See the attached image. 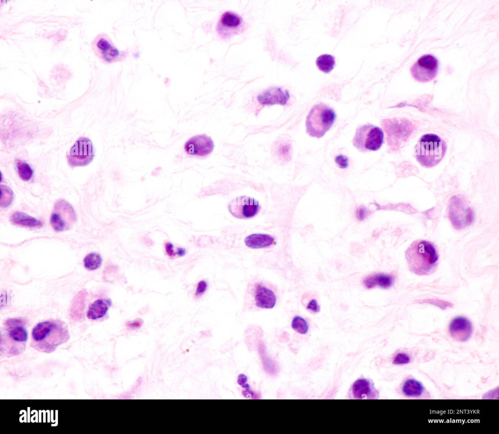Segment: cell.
<instances>
[{"label": "cell", "instance_id": "9a60e30c", "mask_svg": "<svg viewBox=\"0 0 499 434\" xmlns=\"http://www.w3.org/2000/svg\"><path fill=\"white\" fill-rule=\"evenodd\" d=\"M349 393L352 399H375L379 396L372 381L364 378L358 379L353 383Z\"/></svg>", "mask_w": 499, "mask_h": 434}, {"label": "cell", "instance_id": "52a82bcc", "mask_svg": "<svg viewBox=\"0 0 499 434\" xmlns=\"http://www.w3.org/2000/svg\"><path fill=\"white\" fill-rule=\"evenodd\" d=\"M384 134L379 127L371 124L359 126L356 130L352 144L361 153L378 150L384 143Z\"/></svg>", "mask_w": 499, "mask_h": 434}, {"label": "cell", "instance_id": "30bf717a", "mask_svg": "<svg viewBox=\"0 0 499 434\" xmlns=\"http://www.w3.org/2000/svg\"><path fill=\"white\" fill-rule=\"evenodd\" d=\"M95 46L101 60L107 64L126 59L129 54L128 50H120L105 34L98 36L95 40Z\"/></svg>", "mask_w": 499, "mask_h": 434}, {"label": "cell", "instance_id": "6da1fadb", "mask_svg": "<svg viewBox=\"0 0 499 434\" xmlns=\"http://www.w3.org/2000/svg\"><path fill=\"white\" fill-rule=\"evenodd\" d=\"M67 324L58 318L37 323L31 332V346L38 351L50 354L70 338Z\"/></svg>", "mask_w": 499, "mask_h": 434}, {"label": "cell", "instance_id": "603a6c76", "mask_svg": "<svg viewBox=\"0 0 499 434\" xmlns=\"http://www.w3.org/2000/svg\"><path fill=\"white\" fill-rule=\"evenodd\" d=\"M87 292L82 290L78 292L72 300L71 307V316L76 320L82 319L84 316L85 297Z\"/></svg>", "mask_w": 499, "mask_h": 434}, {"label": "cell", "instance_id": "4dcf8cb0", "mask_svg": "<svg viewBox=\"0 0 499 434\" xmlns=\"http://www.w3.org/2000/svg\"><path fill=\"white\" fill-rule=\"evenodd\" d=\"M291 327L300 334L305 335L308 330V325L307 321L300 316H295L291 322Z\"/></svg>", "mask_w": 499, "mask_h": 434}, {"label": "cell", "instance_id": "ffe728a7", "mask_svg": "<svg viewBox=\"0 0 499 434\" xmlns=\"http://www.w3.org/2000/svg\"><path fill=\"white\" fill-rule=\"evenodd\" d=\"M112 302L110 299L100 298L92 302L86 313L88 319L96 320L104 316L107 313Z\"/></svg>", "mask_w": 499, "mask_h": 434}, {"label": "cell", "instance_id": "5b68a950", "mask_svg": "<svg viewBox=\"0 0 499 434\" xmlns=\"http://www.w3.org/2000/svg\"><path fill=\"white\" fill-rule=\"evenodd\" d=\"M336 118L333 109L320 103L314 105L306 119V132L310 137L321 138L331 128Z\"/></svg>", "mask_w": 499, "mask_h": 434}, {"label": "cell", "instance_id": "8fae6325", "mask_svg": "<svg viewBox=\"0 0 499 434\" xmlns=\"http://www.w3.org/2000/svg\"><path fill=\"white\" fill-rule=\"evenodd\" d=\"M439 68L438 59L431 54L421 57L411 67L412 77L417 81L425 82L433 79Z\"/></svg>", "mask_w": 499, "mask_h": 434}, {"label": "cell", "instance_id": "836d02e7", "mask_svg": "<svg viewBox=\"0 0 499 434\" xmlns=\"http://www.w3.org/2000/svg\"><path fill=\"white\" fill-rule=\"evenodd\" d=\"M335 161L341 169H345L348 166V158L342 155L336 156L335 158Z\"/></svg>", "mask_w": 499, "mask_h": 434}, {"label": "cell", "instance_id": "e0dca14e", "mask_svg": "<svg viewBox=\"0 0 499 434\" xmlns=\"http://www.w3.org/2000/svg\"><path fill=\"white\" fill-rule=\"evenodd\" d=\"M471 322L467 318L458 316L454 318L449 326V332L451 337L458 341L468 340L472 334Z\"/></svg>", "mask_w": 499, "mask_h": 434}, {"label": "cell", "instance_id": "ac0fdd59", "mask_svg": "<svg viewBox=\"0 0 499 434\" xmlns=\"http://www.w3.org/2000/svg\"><path fill=\"white\" fill-rule=\"evenodd\" d=\"M255 305L261 308L272 309L276 303V296L270 289L260 283L256 284L254 291Z\"/></svg>", "mask_w": 499, "mask_h": 434}, {"label": "cell", "instance_id": "d4e9b609", "mask_svg": "<svg viewBox=\"0 0 499 434\" xmlns=\"http://www.w3.org/2000/svg\"><path fill=\"white\" fill-rule=\"evenodd\" d=\"M424 391L422 384L419 381L410 378L407 379L402 387V392L408 397H418L421 395Z\"/></svg>", "mask_w": 499, "mask_h": 434}, {"label": "cell", "instance_id": "1f68e13d", "mask_svg": "<svg viewBox=\"0 0 499 434\" xmlns=\"http://www.w3.org/2000/svg\"><path fill=\"white\" fill-rule=\"evenodd\" d=\"M409 356L404 353H399L394 357L393 364L395 365H403L410 362Z\"/></svg>", "mask_w": 499, "mask_h": 434}, {"label": "cell", "instance_id": "9c48e42d", "mask_svg": "<svg viewBox=\"0 0 499 434\" xmlns=\"http://www.w3.org/2000/svg\"><path fill=\"white\" fill-rule=\"evenodd\" d=\"M95 157L91 140L86 137L78 138L67 153L66 159L71 168L85 166L89 164Z\"/></svg>", "mask_w": 499, "mask_h": 434}, {"label": "cell", "instance_id": "d6a6232c", "mask_svg": "<svg viewBox=\"0 0 499 434\" xmlns=\"http://www.w3.org/2000/svg\"><path fill=\"white\" fill-rule=\"evenodd\" d=\"M355 214L359 221H363L368 216L369 211L365 206H361L356 209Z\"/></svg>", "mask_w": 499, "mask_h": 434}, {"label": "cell", "instance_id": "d590c367", "mask_svg": "<svg viewBox=\"0 0 499 434\" xmlns=\"http://www.w3.org/2000/svg\"><path fill=\"white\" fill-rule=\"evenodd\" d=\"M247 381L248 377L245 375L240 374L238 375L237 381V383L242 388L246 389L250 388L249 384L247 383Z\"/></svg>", "mask_w": 499, "mask_h": 434}, {"label": "cell", "instance_id": "277c9868", "mask_svg": "<svg viewBox=\"0 0 499 434\" xmlns=\"http://www.w3.org/2000/svg\"><path fill=\"white\" fill-rule=\"evenodd\" d=\"M447 150L445 141L434 134L423 135L418 141L414 149L417 161L428 168L438 164L445 156Z\"/></svg>", "mask_w": 499, "mask_h": 434}, {"label": "cell", "instance_id": "ba28073f", "mask_svg": "<svg viewBox=\"0 0 499 434\" xmlns=\"http://www.w3.org/2000/svg\"><path fill=\"white\" fill-rule=\"evenodd\" d=\"M50 224L53 230L60 232L71 229L77 221L72 205L64 199H59L55 203L50 216Z\"/></svg>", "mask_w": 499, "mask_h": 434}, {"label": "cell", "instance_id": "8d00e7d4", "mask_svg": "<svg viewBox=\"0 0 499 434\" xmlns=\"http://www.w3.org/2000/svg\"><path fill=\"white\" fill-rule=\"evenodd\" d=\"M307 309L314 313H318L320 310V306L315 299H312L309 301L307 306Z\"/></svg>", "mask_w": 499, "mask_h": 434}, {"label": "cell", "instance_id": "7a4b0ae2", "mask_svg": "<svg viewBox=\"0 0 499 434\" xmlns=\"http://www.w3.org/2000/svg\"><path fill=\"white\" fill-rule=\"evenodd\" d=\"M409 271L417 275L427 276L435 271L439 255L434 245L430 241L417 239L405 251Z\"/></svg>", "mask_w": 499, "mask_h": 434}, {"label": "cell", "instance_id": "d6986e66", "mask_svg": "<svg viewBox=\"0 0 499 434\" xmlns=\"http://www.w3.org/2000/svg\"><path fill=\"white\" fill-rule=\"evenodd\" d=\"M394 280V276L392 275L378 273L365 277L363 282L367 289H371L377 286L387 289L393 285Z\"/></svg>", "mask_w": 499, "mask_h": 434}, {"label": "cell", "instance_id": "7402d4cb", "mask_svg": "<svg viewBox=\"0 0 499 434\" xmlns=\"http://www.w3.org/2000/svg\"><path fill=\"white\" fill-rule=\"evenodd\" d=\"M274 242L271 236L264 234H253L245 238L246 245L252 249H259L271 246Z\"/></svg>", "mask_w": 499, "mask_h": 434}, {"label": "cell", "instance_id": "484cf974", "mask_svg": "<svg viewBox=\"0 0 499 434\" xmlns=\"http://www.w3.org/2000/svg\"><path fill=\"white\" fill-rule=\"evenodd\" d=\"M259 352L264 370L270 375H275L278 370L277 365L275 361L269 358L266 355L265 346L263 344H259Z\"/></svg>", "mask_w": 499, "mask_h": 434}, {"label": "cell", "instance_id": "83f0119b", "mask_svg": "<svg viewBox=\"0 0 499 434\" xmlns=\"http://www.w3.org/2000/svg\"><path fill=\"white\" fill-rule=\"evenodd\" d=\"M102 257L96 253H91L87 255L83 259L84 267L89 271L98 269L102 264Z\"/></svg>", "mask_w": 499, "mask_h": 434}, {"label": "cell", "instance_id": "4fadbf2b", "mask_svg": "<svg viewBox=\"0 0 499 434\" xmlns=\"http://www.w3.org/2000/svg\"><path fill=\"white\" fill-rule=\"evenodd\" d=\"M244 21L238 14L230 11L223 13L218 21L216 30L220 38L227 39L243 28Z\"/></svg>", "mask_w": 499, "mask_h": 434}, {"label": "cell", "instance_id": "ab89813d", "mask_svg": "<svg viewBox=\"0 0 499 434\" xmlns=\"http://www.w3.org/2000/svg\"><path fill=\"white\" fill-rule=\"evenodd\" d=\"M173 247L174 246L171 242H167L165 244L166 252L169 256H174L176 255V252H174Z\"/></svg>", "mask_w": 499, "mask_h": 434}, {"label": "cell", "instance_id": "44dd1931", "mask_svg": "<svg viewBox=\"0 0 499 434\" xmlns=\"http://www.w3.org/2000/svg\"><path fill=\"white\" fill-rule=\"evenodd\" d=\"M10 221L13 224L29 228H38L43 226L40 220L20 211L14 212L10 217Z\"/></svg>", "mask_w": 499, "mask_h": 434}, {"label": "cell", "instance_id": "5bb4252c", "mask_svg": "<svg viewBox=\"0 0 499 434\" xmlns=\"http://www.w3.org/2000/svg\"><path fill=\"white\" fill-rule=\"evenodd\" d=\"M214 145L211 137L205 134L195 135L185 143L184 149L190 155L203 157L210 154Z\"/></svg>", "mask_w": 499, "mask_h": 434}, {"label": "cell", "instance_id": "74e56055", "mask_svg": "<svg viewBox=\"0 0 499 434\" xmlns=\"http://www.w3.org/2000/svg\"><path fill=\"white\" fill-rule=\"evenodd\" d=\"M143 321L140 318H137L133 321H128L126 325L129 328L134 329L140 328L143 324Z\"/></svg>", "mask_w": 499, "mask_h": 434}, {"label": "cell", "instance_id": "3957f363", "mask_svg": "<svg viewBox=\"0 0 499 434\" xmlns=\"http://www.w3.org/2000/svg\"><path fill=\"white\" fill-rule=\"evenodd\" d=\"M26 322L20 318H9L4 322L0 331V353L7 357L21 354L28 339Z\"/></svg>", "mask_w": 499, "mask_h": 434}, {"label": "cell", "instance_id": "f1b7e54d", "mask_svg": "<svg viewBox=\"0 0 499 434\" xmlns=\"http://www.w3.org/2000/svg\"><path fill=\"white\" fill-rule=\"evenodd\" d=\"M16 165L20 178L25 181L29 180L33 174V171L30 165L20 160H17Z\"/></svg>", "mask_w": 499, "mask_h": 434}, {"label": "cell", "instance_id": "f546056e", "mask_svg": "<svg viewBox=\"0 0 499 434\" xmlns=\"http://www.w3.org/2000/svg\"><path fill=\"white\" fill-rule=\"evenodd\" d=\"M0 206L6 208L11 204L14 197V194L11 189L5 185H0Z\"/></svg>", "mask_w": 499, "mask_h": 434}, {"label": "cell", "instance_id": "e575fe53", "mask_svg": "<svg viewBox=\"0 0 499 434\" xmlns=\"http://www.w3.org/2000/svg\"><path fill=\"white\" fill-rule=\"evenodd\" d=\"M208 287L206 281L200 280L197 284V288L195 292V296L198 297L202 296L206 291Z\"/></svg>", "mask_w": 499, "mask_h": 434}, {"label": "cell", "instance_id": "4316f807", "mask_svg": "<svg viewBox=\"0 0 499 434\" xmlns=\"http://www.w3.org/2000/svg\"><path fill=\"white\" fill-rule=\"evenodd\" d=\"M316 64L320 71L328 73L334 67L335 58L331 55H321L316 59Z\"/></svg>", "mask_w": 499, "mask_h": 434}, {"label": "cell", "instance_id": "2e32d148", "mask_svg": "<svg viewBox=\"0 0 499 434\" xmlns=\"http://www.w3.org/2000/svg\"><path fill=\"white\" fill-rule=\"evenodd\" d=\"M289 98V91L279 87H270L257 97L258 103L262 105H285L288 103Z\"/></svg>", "mask_w": 499, "mask_h": 434}, {"label": "cell", "instance_id": "f35d334b", "mask_svg": "<svg viewBox=\"0 0 499 434\" xmlns=\"http://www.w3.org/2000/svg\"><path fill=\"white\" fill-rule=\"evenodd\" d=\"M243 395L246 397L250 396L252 399H259L260 395L259 394L251 391L250 388L247 389L242 393Z\"/></svg>", "mask_w": 499, "mask_h": 434}, {"label": "cell", "instance_id": "cb8c5ba5", "mask_svg": "<svg viewBox=\"0 0 499 434\" xmlns=\"http://www.w3.org/2000/svg\"><path fill=\"white\" fill-rule=\"evenodd\" d=\"M273 151L281 160L289 161L291 158V145L288 140L281 138L274 143Z\"/></svg>", "mask_w": 499, "mask_h": 434}, {"label": "cell", "instance_id": "60d3db41", "mask_svg": "<svg viewBox=\"0 0 499 434\" xmlns=\"http://www.w3.org/2000/svg\"><path fill=\"white\" fill-rule=\"evenodd\" d=\"M186 251L185 249L181 247H179L177 249L176 254H177L180 256H183L185 255Z\"/></svg>", "mask_w": 499, "mask_h": 434}, {"label": "cell", "instance_id": "7c38bea8", "mask_svg": "<svg viewBox=\"0 0 499 434\" xmlns=\"http://www.w3.org/2000/svg\"><path fill=\"white\" fill-rule=\"evenodd\" d=\"M228 208L234 217L240 219H249L254 217L259 213L261 206L259 202L254 198L241 196L231 199L229 203Z\"/></svg>", "mask_w": 499, "mask_h": 434}, {"label": "cell", "instance_id": "8992f818", "mask_svg": "<svg viewBox=\"0 0 499 434\" xmlns=\"http://www.w3.org/2000/svg\"><path fill=\"white\" fill-rule=\"evenodd\" d=\"M447 217L453 227L457 230L470 226L474 220V213L466 199L457 195L450 197L447 210Z\"/></svg>", "mask_w": 499, "mask_h": 434}]
</instances>
